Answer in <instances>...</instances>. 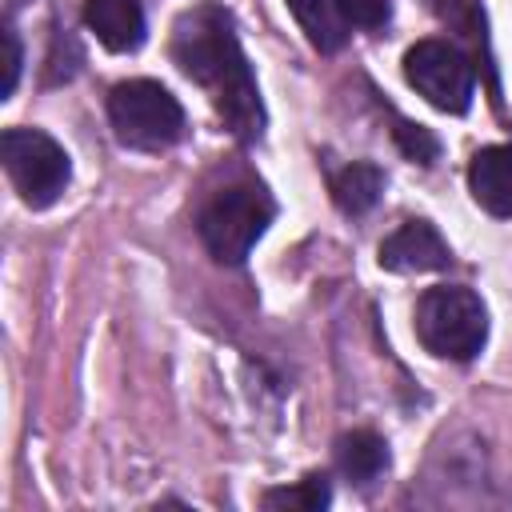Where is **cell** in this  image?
<instances>
[{
	"label": "cell",
	"instance_id": "cell-1",
	"mask_svg": "<svg viewBox=\"0 0 512 512\" xmlns=\"http://www.w3.org/2000/svg\"><path fill=\"white\" fill-rule=\"evenodd\" d=\"M172 60L192 84L208 92L216 116L236 140L244 144L260 140L264 104L228 8H220L216 0H204L180 12L172 24Z\"/></svg>",
	"mask_w": 512,
	"mask_h": 512
},
{
	"label": "cell",
	"instance_id": "cell-2",
	"mask_svg": "<svg viewBox=\"0 0 512 512\" xmlns=\"http://www.w3.org/2000/svg\"><path fill=\"white\" fill-rule=\"evenodd\" d=\"M272 216H276L272 196L256 180H240L204 200V208L196 216V232L220 264H240L256 248V240L264 236Z\"/></svg>",
	"mask_w": 512,
	"mask_h": 512
},
{
	"label": "cell",
	"instance_id": "cell-3",
	"mask_svg": "<svg viewBox=\"0 0 512 512\" xmlns=\"http://www.w3.org/2000/svg\"><path fill=\"white\" fill-rule=\"evenodd\" d=\"M416 336L432 356L472 360L488 340V308L472 288L436 284L416 300Z\"/></svg>",
	"mask_w": 512,
	"mask_h": 512
},
{
	"label": "cell",
	"instance_id": "cell-4",
	"mask_svg": "<svg viewBox=\"0 0 512 512\" xmlns=\"http://www.w3.org/2000/svg\"><path fill=\"white\" fill-rule=\"evenodd\" d=\"M108 120L124 148L164 152L184 136L180 100L156 80H124L108 96Z\"/></svg>",
	"mask_w": 512,
	"mask_h": 512
},
{
	"label": "cell",
	"instance_id": "cell-5",
	"mask_svg": "<svg viewBox=\"0 0 512 512\" xmlns=\"http://www.w3.org/2000/svg\"><path fill=\"white\" fill-rule=\"evenodd\" d=\"M0 160L28 208H48L68 188V152L40 128H8L0 136Z\"/></svg>",
	"mask_w": 512,
	"mask_h": 512
},
{
	"label": "cell",
	"instance_id": "cell-6",
	"mask_svg": "<svg viewBox=\"0 0 512 512\" xmlns=\"http://www.w3.org/2000/svg\"><path fill=\"white\" fill-rule=\"evenodd\" d=\"M404 80L440 112H468L476 92L472 60L448 40H416L404 52Z\"/></svg>",
	"mask_w": 512,
	"mask_h": 512
},
{
	"label": "cell",
	"instance_id": "cell-7",
	"mask_svg": "<svg viewBox=\"0 0 512 512\" xmlns=\"http://www.w3.org/2000/svg\"><path fill=\"white\" fill-rule=\"evenodd\" d=\"M452 260L444 236L428 220H404L384 244H380V268L388 272H436Z\"/></svg>",
	"mask_w": 512,
	"mask_h": 512
},
{
	"label": "cell",
	"instance_id": "cell-8",
	"mask_svg": "<svg viewBox=\"0 0 512 512\" xmlns=\"http://www.w3.org/2000/svg\"><path fill=\"white\" fill-rule=\"evenodd\" d=\"M472 200L492 216H512V144H488L468 164Z\"/></svg>",
	"mask_w": 512,
	"mask_h": 512
},
{
	"label": "cell",
	"instance_id": "cell-9",
	"mask_svg": "<svg viewBox=\"0 0 512 512\" xmlns=\"http://www.w3.org/2000/svg\"><path fill=\"white\" fill-rule=\"evenodd\" d=\"M84 24L108 52H136L144 44L140 0H84Z\"/></svg>",
	"mask_w": 512,
	"mask_h": 512
},
{
	"label": "cell",
	"instance_id": "cell-10",
	"mask_svg": "<svg viewBox=\"0 0 512 512\" xmlns=\"http://www.w3.org/2000/svg\"><path fill=\"white\" fill-rule=\"evenodd\" d=\"M336 468L352 484H372L388 468V444L376 432H368V428L348 432V436L336 440Z\"/></svg>",
	"mask_w": 512,
	"mask_h": 512
},
{
	"label": "cell",
	"instance_id": "cell-11",
	"mask_svg": "<svg viewBox=\"0 0 512 512\" xmlns=\"http://www.w3.org/2000/svg\"><path fill=\"white\" fill-rule=\"evenodd\" d=\"M380 192H384V172L368 160H356L332 176V200L348 216H364L380 200Z\"/></svg>",
	"mask_w": 512,
	"mask_h": 512
},
{
	"label": "cell",
	"instance_id": "cell-12",
	"mask_svg": "<svg viewBox=\"0 0 512 512\" xmlns=\"http://www.w3.org/2000/svg\"><path fill=\"white\" fill-rule=\"evenodd\" d=\"M288 8L316 52H336L344 44V20L332 0H288Z\"/></svg>",
	"mask_w": 512,
	"mask_h": 512
},
{
	"label": "cell",
	"instance_id": "cell-13",
	"mask_svg": "<svg viewBox=\"0 0 512 512\" xmlns=\"http://www.w3.org/2000/svg\"><path fill=\"white\" fill-rule=\"evenodd\" d=\"M328 500H332V488H328L324 472H308L304 480L284 484V488H268L260 496V504L272 512H320Z\"/></svg>",
	"mask_w": 512,
	"mask_h": 512
},
{
	"label": "cell",
	"instance_id": "cell-14",
	"mask_svg": "<svg viewBox=\"0 0 512 512\" xmlns=\"http://www.w3.org/2000/svg\"><path fill=\"white\" fill-rule=\"evenodd\" d=\"M396 144H400V152H404L408 160H416V164H432V160L440 156L436 136H432L428 128H420V124H412V120H396Z\"/></svg>",
	"mask_w": 512,
	"mask_h": 512
},
{
	"label": "cell",
	"instance_id": "cell-15",
	"mask_svg": "<svg viewBox=\"0 0 512 512\" xmlns=\"http://www.w3.org/2000/svg\"><path fill=\"white\" fill-rule=\"evenodd\" d=\"M340 20L352 28H384L392 16V0H332Z\"/></svg>",
	"mask_w": 512,
	"mask_h": 512
},
{
	"label": "cell",
	"instance_id": "cell-16",
	"mask_svg": "<svg viewBox=\"0 0 512 512\" xmlns=\"http://www.w3.org/2000/svg\"><path fill=\"white\" fill-rule=\"evenodd\" d=\"M20 64H24V52H20V36L16 28H4V96H12L16 80H20Z\"/></svg>",
	"mask_w": 512,
	"mask_h": 512
}]
</instances>
